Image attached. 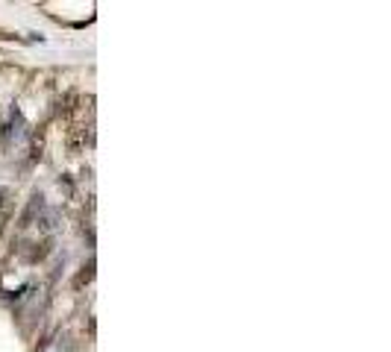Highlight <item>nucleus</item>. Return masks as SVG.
I'll return each mask as SVG.
<instances>
[{"label": "nucleus", "instance_id": "1", "mask_svg": "<svg viewBox=\"0 0 391 352\" xmlns=\"http://www.w3.org/2000/svg\"><path fill=\"white\" fill-rule=\"evenodd\" d=\"M41 212H45V197H41V191H36V194L30 197V203L24 206V212H21L18 226H21V229L32 226V223H36V220L41 217Z\"/></svg>", "mask_w": 391, "mask_h": 352}, {"label": "nucleus", "instance_id": "2", "mask_svg": "<svg viewBox=\"0 0 391 352\" xmlns=\"http://www.w3.org/2000/svg\"><path fill=\"white\" fill-rule=\"evenodd\" d=\"M12 214H15V194L12 188H0V232L12 220Z\"/></svg>", "mask_w": 391, "mask_h": 352}, {"label": "nucleus", "instance_id": "3", "mask_svg": "<svg viewBox=\"0 0 391 352\" xmlns=\"http://www.w3.org/2000/svg\"><path fill=\"white\" fill-rule=\"evenodd\" d=\"M30 247H32V250H27V252H24V258H27V261H32V264H36V261H41V258H45L47 252H50L53 241H50V238H45V241H41V244H39V241H36V244H30Z\"/></svg>", "mask_w": 391, "mask_h": 352}, {"label": "nucleus", "instance_id": "4", "mask_svg": "<svg viewBox=\"0 0 391 352\" xmlns=\"http://www.w3.org/2000/svg\"><path fill=\"white\" fill-rule=\"evenodd\" d=\"M77 103H80V94L77 91H65L62 97H59V103H56V109L62 115H71L74 109H77Z\"/></svg>", "mask_w": 391, "mask_h": 352}, {"label": "nucleus", "instance_id": "5", "mask_svg": "<svg viewBox=\"0 0 391 352\" xmlns=\"http://www.w3.org/2000/svg\"><path fill=\"white\" fill-rule=\"evenodd\" d=\"M92 276H94V258H89V264H85L83 273H80L77 279H74V285H77V288H83L85 282H92Z\"/></svg>", "mask_w": 391, "mask_h": 352}]
</instances>
